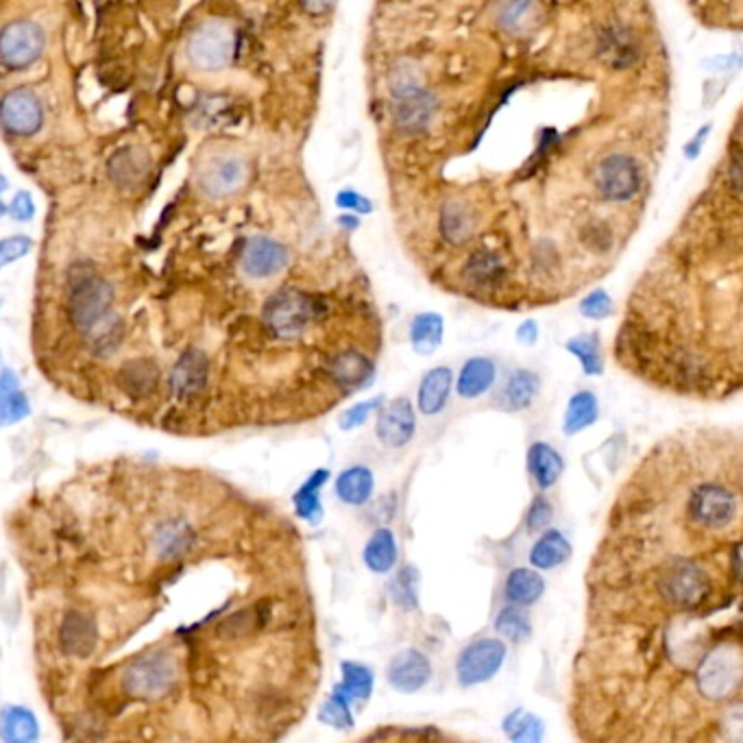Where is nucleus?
I'll return each mask as SVG.
<instances>
[{
    "mask_svg": "<svg viewBox=\"0 0 743 743\" xmlns=\"http://www.w3.org/2000/svg\"><path fill=\"white\" fill-rule=\"evenodd\" d=\"M136 480L7 521L57 741L279 743L310 674L295 537L229 491Z\"/></svg>",
    "mask_w": 743,
    "mask_h": 743,
    "instance_id": "1",
    "label": "nucleus"
},
{
    "mask_svg": "<svg viewBox=\"0 0 743 743\" xmlns=\"http://www.w3.org/2000/svg\"><path fill=\"white\" fill-rule=\"evenodd\" d=\"M114 288L88 264H77L68 279V308L96 356H109L123 340V319L112 310Z\"/></svg>",
    "mask_w": 743,
    "mask_h": 743,
    "instance_id": "2",
    "label": "nucleus"
},
{
    "mask_svg": "<svg viewBox=\"0 0 743 743\" xmlns=\"http://www.w3.org/2000/svg\"><path fill=\"white\" fill-rule=\"evenodd\" d=\"M321 310V301L299 290L277 292L264 308V323L277 338H297L308 330L310 321Z\"/></svg>",
    "mask_w": 743,
    "mask_h": 743,
    "instance_id": "3",
    "label": "nucleus"
},
{
    "mask_svg": "<svg viewBox=\"0 0 743 743\" xmlns=\"http://www.w3.org/2000/svg\"><path fill=\"white\" fill-rule=\"evenodd\" d=\"M689 517L706 530H722L737 519V495L724 484L702 482L689 495Z\"/></svg>",
    "mask_w": 743,
    "mask_h": 743,
    "instance_id": "4",
    "label": "nucleus"
},
{
    "mask_svg": "<svg viewBox=\"0 0 743 743\" xmlns=\"http://www.w3.org/2000/svg\"><path fill=\"white\" fill-rule=\"evenodd\" d=\"M234 31L225 22H205L190 35L188 59L201 70H221L234 55Z\"/></svg>",
    "mask_w": 743,
    "mask_h": 743,
    "instance_id": "5",
    "label": "nucleus"
},
{
    "mask_svg": "<svg viewBox=\"0 0 743 743\" xmlns=\"http://www.w3.org/2000/svg\"><path fill=\"white\" fill-rule=\"evenodd\" d=\"M44 51V31L31 20H16L0 31V64L27 68Z\"/></svg>",
    "mask_w": 743,
    "mask_h": 743,
    "instance_id": "6",
    "label": "nucleus"
},
{
    "mask_svg": "<svg viewBox=\"0 0 743 743\" xmlns=\"http://www.w3.org/2000/svg\"><path fill=\"white\" fill-rule=\"evenodd\" d=\"M595 188L613 203L635 199L641 188V168L628 155L606 157L595 170Z\"/></svg>",
    "mask_w": 743,
    "mask_h": 743,
    "instance_id": "7",
    "label": "nucleus"
},
{
    "mask_svg": "<svg viewBox=\"0 0 743 743\" xmlns=\"http://www.w3.org/2000/svg\"><path fill=\"white\" fill-rule=\"evenodd\" d=\"M506 661V645L499 639H480L467 645L458 656L460 685L473 687L491 680Z\"/></svg>",
    "mask_w": 743,
    "mask_h": 743,
    "instance_id": "8",
    "label": "nucleus"
},
{
    "mask_svg": "<svg viewBox=\"0 0 743 743\" xmlns=\"http://www.w3.org/2000/svg\"><path fill=\"white\" fill-rule=\"evenodd\" d=\"M741 680V659L737 650H717L704 659L698 669V687L704 698L724 700Z\"/></svg>",
    "mask_w": 743,
    "mask_h": 743,
    "instance_id": "9",
    "label": "nucleus"
},
{
    "mask_svg": "<svg viewBox=\"0 0 743 743\" xmlns=\"http://www.w3.org/2000/svg\"><path fill=\"white\" fill-rule=\"evenodd\" d=\"M42 105L31 90L16 88L0 101V123L14 136H33L42 127Z\"/></svg>",
    "mask_w": 743,
    "mask_h": 743,
    "instance_id": "10",
    "label": "nucleus"
},
{
    "mask_svg": "<svg viewBox=\"0 0 743 743\" xmlns=\"http://www.w3.org/2000/svg\"><path fill=\"white\" fill-rule=\"evenodd\" d=\"M661 593L669 602L693 606L709 595V576L691 563L667 567L661 576Z\"/></svg>",
    "mask_w": 743,
    "mask_h": 743,
    "instance_id": "11",
    "label": "nucleus"
},
{
    "mask_svg": "<svg viewBox=\"0 0 743 743\" xmlns=\"http://www.w3.org/2000/svg\"><path fill=\"white\" fill-rule=\"evenodd\" d=\"M414 428H417V421H414L412 404L408 399H395L382 408L375 432L386 447H404L414 436Z\"/></svg>",
    "mask_w": 743,
    "mask_h": 743,
    "instance_id": "12",
    "label": "nucleus"
},
{
    "mask_svg": "<svg viewBox=\"0 0 743 743\" xmlns=\"http://www.w3.org/2000/svg\"><path fill=\"white\" fill-rule=\"evenodd\" d=\"M432 678V665L419 650L399 652L388 665V682L401 693H414L428 685Z\"/></svg>",
    "mask_w": 743,
    "mask_h": 743,
    "instance_id": "13",
    "label": "nucleus"
},
{
    "mask_svg": "<svg viewBox=\"0 0 743 743\" xmlns=\"http://www.w3.org/2000/svg\"><path fill=\"white\" fill-rule=\"evenodd\" d=\"M288 264V251L275 240L269 238H253L245 255H242V269L249 277L262 279V277H273Z\"/></svg>",
    "mask_w": 743,
    "mask_h": 743,
    "instance_id": "14",
    "label": "nucleus"
},
{
    "mask_svg": "<svg viewBox=\"0 0 743 743\" xmlns=\"http://www.w3.org/2000/svg\"><path fill=\"white\" fill-rule=\"evenodd\" d=\"M207 382V358L199 349H190L175 364L170 375V388L179 399H190L199 395Z\"/></svg>",
    "mask_w": 743,
    "mask_h": 743,
    "instance_id": "15",
    "label": "nucleus"
},
{
    "mask_svg": "<svg viewBox=\"0 0 743 743\" xmlns=\"http://www.w3.org/2000/svg\"><path fill=\"white\" fill-rule=\"evenodd\" d=\"M247 179V168L236 157H223V160H216L210 166H207L199 181L201 188L207 194H214V197H225V194L236 192Z\"/></svg>",
    "mask_w": 743,
    "mask_h": 743,
    "instance_id": "16",
    "label": "nucleus"
},
{
    "mask_svg": "<svg viewBox=\"0 0 743 743\" xmlns=\"http://www.w3.org/2000/svg\"><path fill=\"white\" fill-rule=\"evenodd\" d=\"M449 391H452V369L436 367L425 373L419 388V408L423 414H438L445 404Z\"/></svg>",
    "mask_w": 743,
    "mask_h": 743,
    "instance_id": "17",
    "label": "nucleus"
},
{
    "mask_svg": "<svg viewBox=\"0 0 743 743\" xmlns=\"http://www.w3.org/2000/svg\"><path fill=\"white\" fill-rule=\"evenodd\" d=\"M497 369L489 358H471L458 380V395L465 399H475L484 395L495 382Z\"/></svg>",
    "mask_w": 743,
    "mask_h": 743,
    "instance_id": "18",
    "label": "nucleus"
},
{
    "mask_svg": "<svg viewBox=\"0 0 743 743\" xmlns=\"http://www.w3.org/2000/svg\"><path fill=\"white\" fill-rule=\"evenodd\" d=\"M528 465H530L532 478L537 480L541 489H550L552 484H556V480L560 478V473H563V467H565L563 458H560L556 449L545 443H537L530 447Z\"/></svg>",
    "mask_w": 743,
    "mask_h": 743,
    "instance_id": "19",
    "label": "nucleus"
},
{
    "mask_svg": "<svg viewBox=\"0 0 743 743\" xmlns=\"http://www.w3.org/2000/svg\"><path fill=\"white\" fill-rule=\"evenodd\" d=\"M432 112L434 105L430 94H425L423 90H414L401 96V103L397 105V123L406 131H419L430 123Z\"/></svg>",
    "mask_w": 743,
    "mask_h": 743,
    "instance_id": "20",
    "label": "nucleus"
},
{
    "mask_svg": "<svg viewBox=\"0 0 743 743\" xmlns=\"http://www.w3.org/2000/svg\"><path fill=\"white\" fill-rule=\"evenodd\" d=\"M149 168V155L140 149H123L109 162V173H112V179L118 181L120 186H136L149 173Z\"/></svg>",
    "mask_w": 743,
    "mask_h": 743,
    "instance_id": "21",
    "label": "nucleus"
},
{
    "mask_svg": "<svg viewBox=\"0 0 743 743\" xmlns=\"http://www.w3.org/2000/svg\"><path fill=\"white\" fill-rule=\"evenodd\" d=\"M29 414V401L18 386V377L11 371L0 373V425L16 423Z\"/></svg>",
    "mask_w": 743,
    "mask_h": 743,
    "instance_id": "22",
    "label": "nucleus"
},
{
    "mask_svg": "<svg viewBox=\"0 0 743 743\" xmlns=\"http://www.w3.org/2000/svg\"><path fill=\"white\" fill-rule=\"evenodd\" d=\"M336 493L345 504L360 506L373 493V473L367 467H351L338 475Z\"/></svg>",
    "mask_w": 743,
    "mask_h": 743,
    "instance_id": "23",
    "label": "nucleus"
},
{
    "mask_svg": "<svg viewBox=\"0 0 743 743\" xmlns=\"http://www.w3.org/2000/svg\"><path fill=\"white\" fill-rule=\"evenodd\" d=\"M543 578L532 569H515L506 580V600L519 606H530L543 595Z\"/></svg>",
    "mask_w": 743,
    "mask_h": 743,
    "instance_id": "24",
    "label": "nucleus"
},
{
    "mask_svg": "<svg viewBox=\"0 0 743 743\" xmlns=\"http://www.w3.org/2000/svg\"><path fill=\"white\" fill-rule=\"evenodd\" d=\"M539 391V377L532 371L519 369L508 377L502 393V406L506 410H523L532 404Z\"/></svg>",
    "mask_w": 743,
    "mask_h": 743,
    "instance_id": "25",
    "label": "nucleus"
},
{
    "mask_svg": "<svg viewBox=\"0 0 743 743\" xmlns=\"http://www.w3.org/2000/svg\"><path fill=\"white\" fill-rule=\"evenodd\" d=\"M569 554H571V545L563 534L556 530H547L543 537L534 543L530 563L539 569H552V567L563 565L569 558Z\"/></svg>",
    "mask_w": 743,
    "mask_h": 743,
    "instance_id": "26",
    "label": "nucleus"
},
{
    "mask_svg": "<svg viewBox=\"0 0 743 743\" xmlns=\"http://www.w3.org/2000/svg\"><path fill=\"white\" fill-rule=\"evenodd\" d=\"M332 375L338 384L347 388H358L360 384L369 382L373 375L371 362L358 351H345L332 362Z\"/></svg>",
    "mask_w": 743,
    "mask_h": 743,
    "instance_id": "27",
    "label": "nucleus"
},
{
    "mask_svg": "<svg viewBox=\"0 0 743 743\" xmlns=\"http://www.w3.org/2000/svg\"><path fill=\"white\" fill-rule=\"evenodd\" d=\"M410 338L414 351L421 353V356H430L443 340V319L434 312L419 314L417 319L412 321Z\"/></svg>",
    "mask_w": 743,
    "mask_h": 743,
    "instance_id": "28",
    "label": "nucleus"
},
{
    "mask_svg": "<svg viewBox=\"0 0 743 743\" xmlns=\"http://www.w3.org/2000/svg\"><path fill=\"white\" fill-rule=\"evenodd\" d=\"M397 560V543L391 530H377L371 541L364 547V563L369 565L375 574H386L395 567Z\"/></svg>",
    "mask_w": 743,
    "mask_h": 743,
    "instance_id": "29",
    "label": "nucleus"
},
{
    "mask_svg": "<svg viewBox=\"0 0 743 743\" xmlns=\"http://www.w3.org/2000/svg\"><path fill=\"white\" fill-rule=\"evenodd\" d=\"M595 419H598V399H595L593 393L582 391L569 399L563 428L567 434H576L593 425Z\"/></svg>",
    "mask_w": 743,
    "mask_h": 743,
    "instance_id": "30",
    "label": "nucleus"
},
{
    "mask_svg": "<svg viewBox=\"0 0 743 743\" xmlns=\"http://www.w3.org/2000/svg\"><path fill=\"white\" fill-rule=\"evenodd\" d=\"M157 380H160L157 369L153 367L151 362H142V360L127 364L123 373H120V382H123V388H125V391H129L131 395H136V397L149 395L155 388Z\"/></svg>",
    "mask_w": 743,
    "mask_h": 743,
    "instance_id": "31",
    "label": "nucleus"
},
{
    "mask_svg": "<svg viewBox=\"0 0 743 743\" xmlns=\"http://www.w3.org/2000/svg\"><path fill=\"white\" fill-rule=\"evenodd\" d=\"M373 689V676L364 665L345 663L343 665V685L336 691L345 700H367Z\"/></svg>",
    "mask_w": 743,
    "mask_h": 743,
    "instance_id": "32",
    "label": "nucleus"
},
{
    "mask_svg": "<svg viewBox=\"0 0 743 743\" xmlns=\"http://www.w3.org/2000/svg\"><path fill=\"white\" fill-rule=\"evenodd\" d=\"M330 478V471L319 469L312 478L303 484V489L297 493L295 504H297V513L303 519H312L316 521L321 515V502H319V489Z\"/></svg>",
    "mask_w": 743,
    "mask_h": 743,
    "instance_id": "33",
    "label": "nucleus"
},
{
    "mask_svg": "<svg viewBox=\"0 0 743 743\" xmlns=\"http://www.w3.org/2000/svg\"><path fill=\"white\" fill-rule=\"evenodd\" d=\"M567 349L580 358L582 369L587 375H600L604 371V360H602V349L598 336H576L567 343Z\"/></svg>",
    "mask_w": 743,
    "mask_h": 743,
    "instance_id": "34",
    "label": "nucleus"
},
{
    "mask_svg": "<svg viewBox=\"0 0 743 743\" xmlns=\"http://www.w3.org/2000/svg\"><path fill=\"white\" fill-rule=\"evenodd\" d=\"M495 628L499 630V635H504L510 641H526L532 635L530 617L517 606L504 608V611L497 615Z\"/></svg>",
    "mask_w": 743,
    "mask_h": 743,
    "instance_id": "35",
    "label": "nucleus"
},
{
    "mask_svg": "<svg viewBox=\"0 0 743 743\" xmlns=\"http://www.w3.org/2000/svg\"><path fill=\"white\" fill-rule=\"evenodd\" d=\"M515 724H506V730L513 743H543V722L539 717L528 715V713H515Z\"/></svg>",
    "mask_w": 743,
    "mask_h": 743,
    "instance_id": "36",
    "label": "nucleus"
},
{
    "mask_svg": "<svg viewBox=\"0 0 743 743\" xmlns=\"http://www.w3.org/2000/svg\"><path fill=\"white\" fill-rule=\"evenodd\" d=\"M414 584H417V571L412 567L401 569L397 578L391 582V595L399 606L404 608L417 606V591H414Z\"/></svg>",
    "mask_w": 743,
    "mask_h": 743,
    "instance_id": "37",
    "label": "nucleus"
},
{
    "mask_svg": "<svg viewBox=\"0 0 743 743\" xmlns=\"http://www.w3.org/2000/svg\"><path fill=\"white\" fill-rule=\"evenodd\" d=\"M321 720L325 724H332L334 728H351L353 720L349 713V700H345L340 693L336 691L330 698V702H325L323 711H321Z\"/></svg>",
    "mask_w": 743,
    "mask_h": 743,
    "instance_id": "38",
    "label": "nucleus"
},
{
    "mask_svg": "<svg viewBox=\"0 0 743 743\" xmlns=\"http://www.w3.org/2000/svg\"><path fill=\"white\" fill-rule=\"evenodd\" d=\"M443 231L449 242L465 240L469 234V218L467 212L460 207H449L443 214Z\"/></svg>",
    "mask_w": 743,
    "mask_h": 743,
    "instance_id": "39",
    "label": "nucleus"
},
{
    "mask_svg": "<svg viewBox=\"0 0 743 743\" xmlns=\"http://www.w3.org/2000/svg\"><path fill=\"white\" fill-rule=\"evenodd\" d=\"M380 406H382V399L362 401V404L351 406V408L343 414V419H340V428H343V430H353V428H358V425H362L364 421H367V419L371 417V412L380 410Z\"/></svg>",
    "mask_w": 743,
    "mask_h": 743,
    "instance_id": "40",
    "label": "nucleus"
},
{
    "mask_svg": "<svg viewBox=\"0 0 743 743\" xmlns=\"http://www.w3.org/2000/svg\"><path fill=\"white\" fill-rule=\"evenodd\" d=\"M582 312L584 316H589V319H604V316L613 312V301L604 290H595L582 301Z\"/></svg>",
    "mask_w": 743,
    "mask_h": 743,
    "instance_id": "41",
    "label": "nucleus"
},
{
    "mask_svg": "<svg viewBox=\"0 0 743 743\" xmlns=\"http://www.w3.org/2000/svg\"><path fill=\"white\" fill-rule=\"evenodd\" d=\"M31 238L27 236H14L7 240H0V266H5L9 262H14L22 255H27L31 251Z\"/></svg>",
    "mask_w": 743,
    "mask_h": 743,
    "instance_id": "42",
    "label": "nucleus"
},
{
    "mask_svg": "<svg viewBox=\"0 0 743 743\" xmlns=\"http://www.w3.org/2000/svg\"><path fill=\"white\" fill-rule=\"evenodd\" d=\"M552 504L547 502L545 497H537L534 499V504L530 508V515H528V528L532 532H539L543 528H547V523L552 521Z\"/></svg>",
    "mask_w": 743,
    "mask_h": 743,
    "instance_id": "43",
    "label": "nucleus"
},
{
    "mask_svg": "<svg viewBox=\"0 0 743 743\" xmlns=\"http://www.w3.org/2000/svg\"><path fill=\"white\" fill-rule=\"evenodd\" d=\"M336 203L343 207V210H353V212H371V201L360 197L358 192L343 190L336 197Z\"/></svg>",
    "mask_w": 743,
    "mask_h": 743,
    "instance_id": "44",
    "label": "nucleus"
},
{
    "mask_svg": "<svg viewBox=\"0 0 743 743\" xmlns=\"http://www.w3.org/2000/svg\"><path fill=\"white\" fill-rule=\"evenodd\" d=\"M9 214L16 218V221H29V218L35 214V205L27 192L16 194V199L9 205Z\"/></svg>",
    "mask_w": 743,
    "mask_h": 743,
    "instance_id": "45",
    "label": "nucleus"
},
{
    "mask_svg": "<svg viewBox=\"0 0 743 743\" xmlns=\"http://www.w3.org/2000/svg\"><path fill=\"white\" fill-rule=\"evenodd\" d=\"M537 336H539L537 334V323H534V321H526L517 330V338H519V343H523V345H534V343H537Z\"/></svg>",
    "mask_w": 743,
    "mask_h": 743,
    "instance_id": "46",
    "label": "nucleus"
},
{
    "mask_svg": "<svg viewBox=\"0 0 743 743\" xmlns=\"http://www.w3.org/2000/svg\"><path fill=\"white\" fill-rule=\"evenodd\" d=\"M0 186H3V188L7 186V184H5V179H0ZM5 212H7V207H5V203H3V201H0V216H3Z\"/></svg>",
    "mask_w": 743,
    "mask_h": 743,
    "instance_id": "47",
    "label": "nucleus"
}]
</instances>
